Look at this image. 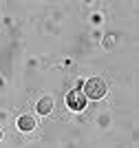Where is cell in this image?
Returning <instances> with one entry per match:
<instances>
[{
  "label": "cell",
  "instance_id": "1",
  "mask_svg": "<svg viewBox=\"0 0 139 148\" xmlns=\"http://www.w3.org/2000/svg\"><path fill=\"white\" fill-rule=\"evenodd\" d=\"M106 95V82L102 77H91V80H86L84 84V97L88 99H102Z\"/></svg>",
  "mask_w": 139,
  "mask_h": 148
},
{
  "label": "cell",
  "instance_id": "5",
  "mask_svg": "<svg viewBox=\"0 0 139 148\" xmlns=\"http://www.w3.org/2000/svg\"><path fill=\"white\" fill-rule=\"evenodd\" d=\"M0 139H2V133H0Z\"/></svg>",
  "mask_w": 139,
  "mask_h": 148
},
{
  "label": "cell",
  "instance_id": "4",
  "mask_svg": "<svg viewBox=\"0 0 139 148\" xmlns=\"http://www.w3.org/2000/svg\"><path fill=\"white\" fill-rule=\"evenodd\" d=\"M51 111H53V99L51 97H42L38 102V113H40V115H49Z\"/></svg>",
  "mask_w": 139,
  "mask_h": 148
},
{
  "label": "cell",
  "instance_id": "2",
  "mask_svg": "<svg viewBox=\"0 0 139 148\" xmlns=\"http://www.w3.org/2000/svg\"><path fill=\"white\" fill-rule=\"evenodd\" d=\"M66 104L71 106L73 111H82L86 106V97H84V93L82 91H71L66 95Z\"/></svg>",
  "mask_w": 139,
  "mask_h": 148
},
{
  "label": "cell",
  "instance_id": "3",
  "mask_svg": "<svg viewBox=\"0 0 139 148\" xmlns=\"http://www.w3.org/2000/svg\"><path fill=\"white\" fill-rule=\"evenodd\" d=\"M18 128L22 133H29V130L36 128V119L31 117V115H22V117H18Z\"/></svg>",
  "mask_w": 139,
  "mask_h": 148
}]
</instances>
